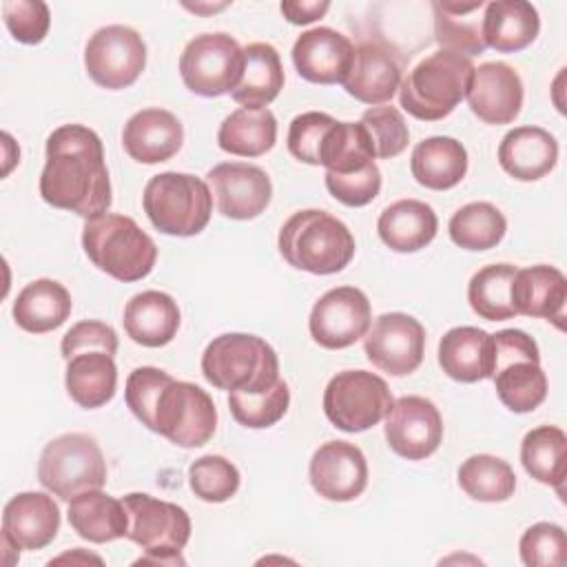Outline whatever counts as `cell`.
I'll return each instance as SVG.
<instances>
[{
	"mask_svg": "<svg viewBox=\"0 0 567 567\" xmlns=\"http://www.w3.org/2000/svg\"><path fill=\"white\" fill-rule=\"evenodd\" d=\"M40 195L53 208L84 219L104 215L111 206V179L100 135L84 124H62L47 137V162Z\"/></svg>",
	"mask_w": 567,
	"mask_h": 567,
	"instance_id": "1",
	"label": "cell"
},
{
	"mask_svg": "<svg viewBox=\"0 0 567 567\" xmlns=\"http://www.w3.org/2000/svg\"><path fill=\"white\" fill-rule=\"evenodd\" d=\"M124 399L142 425L179 447H202L215 434L217 408L210 394L159 368H135L126 379Z\"/></svg>",
	"mask_w": 567,
	"mask_h": 567,
	"instance_id": "2",
	"label": "cell"
},
{
	"mask_svg": "<svg viewBox=\"0 0 567 567\" xmlns=\"http://www.w3.org/2000/svg\"><path fill=\"white\" fill-rule=\"evenodd\" d=\"M277 246L292 268L310 275L341 272L357 248L350 228L319 208L292 213L279 230Z\"/></svg>",
	"mask_w": 567,
	"mask_h": 567,
	"instance_id": "3",
	"label": "cell"
},
{
	"mask_svg": "<svg viewBox=\"0 0 567 567\" xmlns=\"http://www.w3.org/2000/svg\"><path fill=\"white\" fill-rule=\"evenodd\" d=\"M202 374L217 390L257 394L279 381V359L261 337L226 332L206 346Z\"/></svg>",
	"mask_w": 567,
	"mask_h": 567,
	"instance_id": "4",
	"label": "cell"
},
{
	"mask_svg": "<svg viewBox=\"0 0 567 567\" xmlns=\"http://www.w3.org/2000/svg\"><path fill=\"white\" fill-rule=\"evenodd\" d=\"M82 248L95 268L117 281H140L157 261V246L151 235L133 217L117 213L86 219Z\"/></svg>",
	"mask_w": 567,
	"mask_h": 567,
	"instance_id": "5",
	"label": "cell"
},
{
	"mask_svg": "<svg viewBox=\"0 0 567 567\" xmlns=\"http://www.w3.org/2000/svg\"><path fill=\"white\" fill-rule=\"evenodd\" d=\"M472 73L474 64L470 58L445 49L434 51L401 80L399 102L416 120H443L465 97Z\"/></svg>",
	"mask_w": 567,
	"mask_h": 567,
	"instance_id": "6",
	"label": "cell"
},
{
	"mask_svg": "<svg viewBox=\"0 0 567 567\" xmlns=\"http://www.w3.org/2000/svg\"><path fill=\"white\" fill-rule=\"evenodd\" d=\"M142 206L159 233L193 237L210 221L213 193L202 177L166 171L146 182Z\"/></svg>",
	"mask_w": 567,
	"mask_h": 567,
	"instance_id": "7",
	"label": "cell"
},
{
	"mask_svg": "<svg viewBox=\"0 0 567 567\" xmlns=\"http://www.w3.org/2000/svg\"><path fill=\"white\" fill-rule=\"evenodd\" d=\"M494 339L492 379L501 403L525 414L536 410L547 396V377L540 368V352L536 341L516 328L498 330Z\"/></svg>",
	"mask_w": 567,
	"mask_h": 567,
	"instance_id": "8",
	"label": "cell"
},
{
	"mask_svg": "<svg viewBox=\"0 0 567 567\" xmlns=\"http://www.w3.org/2000/svg\"><path fill=\"white\" fill-rule=\"evenodd\" d=\"M122 503L128 514L126 538L146 551L137 563L184 565L179 554L190 538L186 509L142 492L126 494Z\"/></svg>",
	"mask_w": 567,
	"mask_h": 567,
	"instance_id": "9",
	"label": "cell"
},
{
	"mask_svg": "<svg viewBox=\"0 0 567 567\" xmlns=\"http://www.w3.org/2000/svg\"><path fill=\"white\" fill-rule=\"evenodd\" d=\"M38 481L62 501L102 489L106 461L97 441L82 432H69L49 441L38 461Z\"/></svg>",
	"mask_w": 567,
	"mask_h": 567,
	"instance_id": "10",
	"label": "cell"
},
{
	"mask_svg": "<svg viewBox=\"0 0 567 567\" xmlns=\"http://www.w3.org/2000/svg\"><path fill=\"white\" fill-rule=\"evenodd\" d=\"M394 399L388 383L368 370L337 372L323 390V412L343 432H365L385 419Z\"/></svg>",
	"mask_w": 567,
	"mask_h": 567,
	"instance_id": "11",
	"label": "cell"
},
{
	"mask_svg": "<svg viewBox=\"0 0 567 567\" xmlns=\"http://www.w3.org/2000/svg\"><path fill=\"white\" fill-rule=\"evenodd\" d=\"M244 49L228 33H199L179 55V75L188 91L202 97L230 93L241 78Z\"/></svg>",
	"mask_w": 567,
	"mask_h": 567,
	"instance_id": "12",
	"label": "cell"
},
{
	"mask_svg": "<svg viewBox=\"0 0 567 567\" xmlns=\"http://www.w3.org/2000/svg\"><path fill=\"white\" fill-rule=\"evenodd\" d=\"M84 66L97 86L109 91L126 89L146 66V44L131 27H102L84 47Z\"/></svg>",
	"mask_w": 567,
	"mask_h": 567,
	"instance_id": "13",
	"label": "cell"
},
{
	"mask_svg": "<svg viewBox=\"0 0 567 567\" xmlns=\"http://www.w3.org/2000/svg\"><path fill=\"white\" fill-rule=\"evenodd\" d=\"M372 326V308L363 290L337 286L323 292L310 312V337L328 350H341L357 343Z\"/></svg>",
	"mask_w": 567,
	"mask_h": 567,
	"instance_id": "14",
	"label": "cell"
},
{
	"mask_svg": "<svg viewBox=\"0 0 567 567\" xmlns=\"http://www.w3.org/2000/svg\"><path fill=\"white\" fill-rule=\"evenodd\" d=\"M363 350L374 368L392 377H405L423 363L425 330L412 315L385 312L365 332Z\"/></svg>",
	"mask_w": 567,
	"mask_h": 567,
	"instance_id": "15",
	"label": "cell"
},
{
	"mask_svg": "<svg viewBox=\"0 0 567 567\" xmlns=\"http://www.w3.org/2000/svg\"><path fill=\"white\" fill-rule=\"evenodd\" d=\"M383 432L392 452L408 461H421L439 450L443 419L430 399L408 394L396 399L388 410Z\"/></svg>",
	"mask_w": 567,
	"mask_h": 567,
	"instance_id": "16",
	"label": "cell"
},
{
	"mask_svg": "<svg viewBox=\"0 0 567 567\" xmlns=\"http://www.w3.org/2000/svg\"><path fill=\"white\" fill-rule=\"evenodd\" d=\"M217 210L237 221L259 217L272 197V182L268 173L248 162H221L206 173Z\"/></svg>",
	"mask_w": 567,
	"mask_h": 567,
	"instance_id": "17",
	"label": "cell"
},
{
	"mask_svg": "<svg viewBox=\"0 0 567 567\" xmlns=\"http://www.w3.org/2000/svg\"><path fill=\"white\" fill-rule=\"evenodd\" d=\"M310 485L328 501H354L368 485L363 452L348 441L323 443L310 458Z\"/></svg>",
	"mask_w": 567,
	"mask_h": 567,
	"instance_id": "18",
	"label": "cell"
},
{
	"mask_svg": "<svg viewBox=\"0 0 567 567\" xmlns=\"http://www.w3.org/2000/svg\"><path fill=\"white\" fill-rule=\"evenodd\" d=\"M523 80L505 62H485L474 66L467 86L470 111L485 124H509L523 106Z\"/></svg>",
	"mask_w": 567,
	"mask_h": 567,
	"instance_id": "19",
	"label": "cell"
},
{
	"mask_svg": "<svg viewBox=\"0 0 567 567\" xmlns=\"http://www.w3.org/2000/svg\"><path fill=\"white\" fill-rule=\"evenodd\" d=\"M352 60L354 44L330 27L308 29L292 44V64L312 84H343Z\"/></svg>",
	"mask_w": 567,
	"mask_h": 567,
	"instance_id": "20",
	"label": "cell"
},
{
	"mask_svg": "<svg viewBox=\"0 0 567 567\" xmlns=\"http://www.w3.org/2000/svg\"><path fill=\"white\" fill-rule=\"evenodd\" d=\"M401 60L379 40H365L354 47L352 69L343 82L348 95L363 104H385L401 86Z\"/></svg>",
	"mask_w": 567,
	"mask_h": 567,
	"instance_id": "21",
	"label": "cell"
},
{
	"mask_svg": "<svg viewBox=\"0 0 567 567\" xmlns=\"http://www.w3.org/2000/svg\"><path fill=\"white\" fill-rule=\"evenodd\" d=\"M184 142V126L166 109H142L133 113L122 128L124 151L140 164H159L171 159Z\"/></svg>",
	"mask_w": 567,
	"mask_h": 567,
	"instance_id": "22",
	"label": "cell"
},
{
	"mask_svg": "<svg viewBox=\"0 0 567 567\" xmlns=\"http://www.w3.org/2000/svg\"><path fill=\"white\" fill-rule=\"evenodd\" d=\"M60 529V507L44 492H20L2 509V536L20 549L47 547Z\"/></svg>",
	"mask_w": 567,
	"mask_h": 567,
	"instance_id": "23",
	"label": "cell"
},
{
	"mask_svg": "<svg viewBox=\"0 0 567 567\" xmlns=\"http://www.w3.org/2000/svg\"><path fill=\"white\" fill-rule=\"evenodd\" d=\"M509 297L516 315L540 317L563 328L567 279L558 268L545 264L516 268Z\"/></svg>",
	"mask_w": 567,
	"mask_h": 567,
	"instance_id": "24",
	"label": "cell"
},
{
	"mask_svg": "<svg viewBox=\"0 0 567 567\" xmlns=\"http://www.w3.org/2000/svg\"><path fill=\"white\" fill-rule=\"evenodd\" d=\"M558 162L556 137L540 126H516L498 144L501 168L518 182H536Z\"/></svg>",
	"mask_w": 567,
	"mask_h": 567,
	"instance_id": "25",
	"label": "cell"
},
{
	"mask_svg": "<svg viewBox=\"0 0 567 567\" xmlns=\"http://www.w3.org/2000/svg\"><path fill=\"white\" fill-rule=\"evenodd\" d=\"M439 365L443 372L461 383H476L492 379L494 339L489 332L474 326H458L447 330L439 341Z\"/></svg>",
	"mask_w": 567,
	"mask_h": 567,
	"instance_id": "26",
	"label": "cell"
},
{
	"mask_svg": "<svg viewBox=\"0 0 567 567\" xmlns=\"http://www.w3.org/2000/svg\"><path fill=\"white\" fill-rule=\"evenodd\" d=\"M179 308L175 299L162 290H144L133 295L124 306V330L144 348H162L173 341L179 328Z\"/></svg>",
	"mask_w": 567,
	"mask_h": 567,
	"instance_id": "27",
	"label": "cell"
},
{
	"mask_svg": "<svg viewBox=\"0 0 567 567\" xmlns=\"http://www.w3.org/2000/svg\"><path fill=\"white\" fill-rule=\"evenodd\" d=\"M483 9L485 47H492L498 53H516L527 49L540 31V18L532 2L494 0Z\"/></svg>",
	"mask_w": 567,
	"mask_h": 567,
	"instance_id": "28",
	"label": "cell"
},
{
	"mask_svg": "<svg viewBox=\"0 0 567 567\" xmlns=\"http://www.w3.org/2000/svg\"><path fill=\"white\" fill-rule=\"evenodd\" d=\"M377 230L390 250L416 252L436 237L439 217L434 208L421 199H399L383 208Z\"/></svg>",
	"mask_w": 567,
	"mask_h": 567,
	"instance_id": "29",
	"label": "cell"
},
{
	"mask_svg": "<svg viewBox=\"0 0 567 567\" xmlns=\"http://www.w3.org/2000/svg\"><path fill=\"white\" fill-rule=\"evenodd\" d=\"M64 385L69 396L84 410L106 405L117 388V365L104 350H82L66 359Z\"/></svg>",
	"mask_w": 567,
	"mask_h": 567,
	"instance_id": "30",
	"label": "cell"
},
{
	"mask_svg": "<svg viewBox=\"0 0 567 567\" xmlns=\"http://www.w3.org/2000/svg\"><path fill=\"white\" fill-rule=\"evenodd\" d=\"M410 171L430 190L454 188L467 173V151L458 140L447 135L425 137L412 151Z\"/></svg>",
	"mask_w": 567,
	"mask_h": 567,
	"instance_id": "31",
	"label": "cell"
},
{
	"mask_svg": "<svg viewBox=\"0 0 567 567\" xmlns=\"http://www.w3.org/2000/svg\"><path fill=\"white\" fill-rule=\"evenodd\" d=\"M66 516L78 536L89 543H111L124 538L128 532V514L124 503L104 494L102 489H91L71 498Z\"/></svg>",
	"mask_w": 567,
	"mask_h": 567,
	"instance_id": "32",
	"label": "cell"
},
{
	"mask_svg": "<svg viewBox=\"0 0 567 567\" xmlns=\"http://www.w3.org/2000/svg\"><path fill=\"white\" fill-rule=\"evenodd\" d=\"M73 301L69 290L55 279H35L27 284L13 301L16 323L31 332L44 334L60 328L71 315Z\"/></svg>",
	"mask_w": 567,
	"mask_h": 567,
	"instance_id": "33",
	"label": "cell"
},
{
	"mask_svg": "<svg viewBox=\"0 0 567 567\" xmlns=\"http://www.w3.org/2000/svg\"><path fill=\"white\" fill-rule=\"evenodd\" d=\"M284 89V66L277 49L268 42L244 47V69L230 97L246 109H266Z\"/></svg>",
	"mask_w": 567,
	"mask_h": 567,
	"instance_id": "34",
	"label": "cell"
},
{
	"mask_svg": "<svg viewBox=\"0 0 567 567\" xmlns=\"http://www.w3.org/2000/svg\"><path fill=\"white\" fill-rule=\"evenodd\" d=\"M277 142V120L270 109H235L217 131L221 151L239 157H259Z\"/></svg>",
	"mask_w": 567,
	"mask_h": 567,
	"instance_id": "35",
	"label": "cell"
},
{
	"mask_svg": "<svg viewBox=\"0 0 567 567\" xmlns=\"http://www.w3.org/2000/svg\"><path fill=\"white\" fill-rule=\"evenodd\" d=\"M485 2H432L434 38L441 49L461 53L465 58L481 55L487 47L483 40V18H470L481 11Z\"/></svg>",
	"mask_w": 567,
	"mask_h": 567,
	"instance_id": "36",
	"label": "cell"
},
{
	"mask_svg": "<svg viewBox=\"0 0 567 567\" xmlns=\"http://www.w3.org/2000/svg\"><path fill=\"white\" fill-rule=\"evenodd\" d=\"M520 463L532 478L560 492L567 476L565 432L556 425H538L529 430L520 443Z\"/></svg>",
	"mask_w": 567,
	"mask_h": 567,
	"instance_id": "37",
	"label": "cell"
},
{
	"mask_svg": "<svg viewBox=\"0 0 567 567\" xmlns=\"http://www.w3.org/2000/svg\"><path fill=\"white\" fill-rule=\"evenodd\" d=\"M374 146L361 122H337L328 128L321 148L319 166L326 173L348 175L374 164Z\"/></svg>",
	"mask_w": 567,
	"mask_h": 567,
	"instance_id": "38",
	"label": "cell"
},
{
	"mask_svg": "<svg viewBox=\"0 0 567 567\" xmlns=\"http://www.w3.org/2000/svg\"><path fill=\"white\" fill-rule=\"evenodd\" d=\"M447 230L450 239L465 250H489L505 237L507 219L489 202H470L452 215Z\"/></svg>",
	"mask_w": 567,
	"mask_h": 567,
	"instance_id": "39",
	"label": "cell"
},
{
	"mask_svg": "<svg viewBox=\"0 0 567 567\" xmlns=\"http://www.w3.org/2000/svg\"><path fill=\"white\" fill-rule=\"evenodd\" d=\"M461 489L481 503H503L516 489V474L512 465L492 454H474L458 467Z\"/></svg>",
	"mask_w": 567,
	"mask_h": 567,
	"instance_id": "40",
	"label": "cell"
},
{
	"mask_svg": "<svg viewBox=\"0 0 567 567\" xmlns=\"http://www.w3.org/2000/svg\"><path fill=\"white\" fill-rule=\"evenodd\" d=\"M516 266L512 264H492L483 266L472 275L467 284V301L472 310L487 321H505L516 317L512 306V281Z\"/></svg>",
	"mask_w": 567,
	"mask_h": 567,
	"instance_id": "41",
	"label": "cell"
},
{
	"mask_svg": "<svg viewBox=\"0 0 567 567\" xmlns=\"http://www.w3.org/2000/svg\"><path fill=\"white\" fill-rule=\"evenodd\" d=\"M290 405V390L284 379H279L272 388L257 394L228 392V408L233 419L250 430H264L275 425Z\"/></svg>",
	"mask_w": 567,
	"mask_h": 567,
	"instance_id": "42",
	"label": "cell"
},
{
	"mask_svg": "<svg viewBox=\"0 0 567 567\" xmlns=\"http://www.w3.org/2000/svg\"><path fill=\"white\" fill-rule=\"evenodd\" d=\"M239 470L219 454H206L190 463L188 483L197 498L206 503H224L239 489Z\"/></svg>",
	"mask_w": 567,
	"mask_h": 567,
	"instance_id": "43",
	"label": "cell"
},
{
	"mask_svg": "<svg viewBox=\"0 0 567 567\" xmlns=\"http://www.w3.org/2000/svg\"><path fill=\"white\" fill-rule=\"evenodd\" d=\"M359 122L368 131L377 157L392 159L405 151L410 131L396 106H370L361 113Z\"/></svg>",
	"mask_w": 567,
	"mask_h": 567,
	"instance_id": "44",
	"label": "cell"
},
{
	"mask_svg": "<svg viewBox=\"0 0 567 567\" xmlns=\"http://www.w3.org/2000/svg\"><path fill=\"white\" fill-rule=\"evenodd\" d=\"M520 560L527 567H560L567 558V536L556 523H534L518 543Z\"/></svg>",
	"mask_w": 567,
	"mask_h": 567,
	"instance_id": "45",
	"label": "cell"
},
{
	"mask_svg": "<svg viewBox=\"0 0 567 567\" xmlns=\"http://www.w3.org/2000/svg\"><path fill=\"white\" fill-rule=\"evenodd\" d=\"M2 18L9 33L22 44H40L51 27V11L42 0H4Z\"/></svg>",
	"mask_w": 567,
	"mask_h": 567,
	"instance_id": "46",
	"label": "cell"
},
{
	"mask_svg": "<svg viewBox=\"0 0 567 567\" xmlns=\"http://www.w3.org/2000/svg\"><path fill=\"white\" fill-rule=\"evenodd\" d=\"M332 124L334 117L321 111H306L297 115L288 128V151L292 157L319 166V148Z\"/></svg>",
	"mask_w": 567,
	"mask_h": 567,
	"instance_id": "47",
	"label": "cell"
},
{
	"mask_svg": "<svg viewBox=\"0 0 567 567\" xmlns=\"http://www.w3.org/2000/svg\"><path fill=\"white\" fill-rule=\"evenodd\" d=\"M326 188L337 202H341L346 206H352V208H359V206L370 204L379 195V190H381V171L374 162V164H370L361 171L348 173V175L326 173Z\"/></svg>",
	"mask_w": 567,
	"mask_h": 567,
	"instance_id": "48",
	"label": "cell"
},
{
	"mask_svg": "<svg viewBox=\"0 0 567 567\" xmlns=\"http://www.w3.org/2000/svg\"><path fill=\"white\" fill-rule=\"evenodd\" d=\"M60 350H62L64 359H69L82 350H104L109 354H115L117 352V332L104 321L86 319V321L71 326V330L62 337Z\"/></svg>",
	"mask_w": 567,
	"mask_h": 567,
	"instance_id": "49",
	"label": "cell"
},
{
	"mask_svg": "<svg viewBox=\"0 0 567 567\" xmlns=\"http://www.w3.org/2000/svg\"><path fill=\"white\" fill-rule=\"evenodd\" d=\"M279 9L290 24H310L330 9V2L328 0H321V2L319 0H284Z\"/></svg>",
	"mask_w": 567,
	"mask_h": 567,
	"instance_id": "50",
	"label": "cell"
},
{
	"mask_svg": "<svg viewBox=\"0 0 567 567\" xmlns=\"http://www.w3.org/2000/svg\"><path fill=\"white\" fill-rule=\"evenodd\" d=\"M186 9H190V11H195V13H210V11H219V9H224V7H228V2H219V4H184Z\"/></svg>",
	"mask_w": 567,
	"mask_h": 567,
	"instance_id": "51",
	"label": "cell"
}]
</instances>
